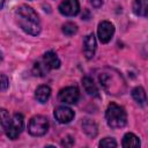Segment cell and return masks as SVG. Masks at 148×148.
<instances>
[{
	"label": "cell",
	"instance_id": "1",
	"mask_svg": "<svg viewBox=\"0 0 148 148\" xmlns=\"http://www.w3.org/2000/svg\"><path fill=\"white\" fill-rule=\"evenodd\" d=\"M18 25L29 35L37 36L40 32V21L37 13L28 5H21L15 10Z\"/></svg>",
	"mask_w": 148,
	"mask_h": 148
},
{
	"label": "cell",
	"instance_id": "2",
	"mask_svg": "<svg viewBox=\"0 0 148 148\" xmlns=\"http://www.w3.org/2000/svg\"><path fill=\"white\" fill-rule=\"evenodd\" d=\"M105 118L106 123L111 128H121L127 123V114L123 106L110 103L108 105V109L105 111Z\"/></svg>",
	"mask_w": 148,
	"mask_h": 148
},
{
	"label": "cell",
	"instance_id": "3",
	"mask_svg": "<svg viewBox=\"0 0 148 148\" xmlns=\"http://www.w3.org/2000/svg\"><path fill=\"white\" fill-rule=\"evenodd\" d=\"M49 130V121L44 116H35L30 119L28 131L34 136H42Z\"/></svg>",
	"mask_w": 148,
	"mask_h": 148
},
{
	"label": "cell",
	"instance_id": "4",
	"mask_svg": "<svg viewBox=\"0 0 148 148\" xmlns=\"http://www.w3.org/2000/svg\"><path fill=\"white\" fill-rule=\"evenodd\" d=\"M23 125H24V119L23 116L21 113H15L13 116V118L9 120L7 127H6V134L9 139L15 140L18 138V135L21 134L22 130H23Z\"/></svg>",
	"mask_w": 148,
	"mask_h": 148
},
{
	"label": "cell",
	"instance_id": "5",
	"mask_svg": "<svg viewBox=\"0 0 148 148\" xmlns=\"http://www.w3.org/2000/svg\"><path fill=\"white\" fill-rule=\"evenodd\" d=\"M79 96H80V92H79V89L76 87H66L64 89H61L59 91V95H58V98L60 102L62 103H66V104H75L79 99Z\"/></svg>",
	"mask_w": 148,
	"mask_h": 148
},
{
	"label": "cell",
	"instance_id": "6",
	"mask_svg": "<svg viewBox=\"0 0 148 148\" xmlns=\"http://www.w3.org/2000/svg\"><path fill=\"white\" fill-rule=\"evenodd\" d=\"M97 34H98V38H99L101 43L105 44V43L110 42V39L112 38V36L114 34V27L109 21H102L98 24Z\"/></svg>",
	"mask_w": 148,
	"mask_h": 148
},
{
	"label": "cell",
	"instance_id": "7",
	"mask_svg": "<svg viewBox=\"0 0 148 148\" xmlns=\"http://www.w3.org/2000/svg\"><path fill=\"white\" fill-rule=\"evenodd\" d=\"M80 10L77 0H64L59 5V12L65 16H75Z\"/></svg>",
	"mask_w": 148,
	"mask_h": 148
},
{
	"label": "cell",
	"instance_id": "8",
	"mask_svg": "<svg viewBox=\"0 0 148 148\" xmlns=\"http://www.w3.org/2000/svg\"><path fill=\"white\" fill-rule=\"evenodd\" d=\"M54 118L60 124H67L74 118V111L68 106H58L54 110Z\"/></svg>",
	"mask_w": 148,
	"mask_h": 148
},
{
	"label": "cell",
	"instance_id": "9",
	"mask_svg": "<svg viewBox=\"0 0 148 148\" xmlns=\"http://www.w3.org/2000/svg\"><path fill=\"white\" fill-rule=\"evenodd\" d=\"M96 51V38L94 34H88L83 39V52L87 59H91Z\"/></svg>",
	"mask_w": 148,
	"mask_h": 148
},
{
	"label": "cell",
	"instance_id": "10",
	"mask_svg": "<svg viewBox=\"0 0 148 148\" xmlns=\"http://www.w3.org/2000/svg\"><path fill=\"white\" fill-rule=\"evenodd\" d=\"M42 61L44 62V65L49 69H56V68H59V66H60V60H59L58 56L52 51L46 52L43 56V60Z\"/></svg>",
	"mask_w": 148,
	"mask_h": 148
},
{
	"label": "cell",
	"instance_id": "11",
	"mask_svg": "<svg viewBox=\"0 0 148 148\" xmlns=\"http://www.w3.org/2000/svg\"><path fill=\"white\" fill-rule=\"evenodd\" d=\"M133 12L138 16H147L148 13V0H134L133 2Z\"/></svg>",
	"mask_w": 148,
	"mask_h": 148
},
{
	"label": "cell",
	"instance_id": "12",
	"mask_svg": "<svg viewBox=\"0 0 148 148\" xmlns=\"http://www.w3.org/2000/svg\"><path fill=\"white\" fill-rule=\"evenodd\" d=\"M82 128L89 138H95L97 135V125L91 119H84L82 123Z\"/></svg>",
	"mask_w": 148,
	"mask_h": 148
},
{
	"label": "cell",
	"instance_id": "13",
	"mask_svg": "<svg viewBox=\"0 0 148 148\" xmlns=\"http://www.w3.org/2000/svg\"><path fill=\"white\" fill-rule=\"evenodd\" d=\"M50 95H51V89H50L49 86H39L36 89V92H35L36 99L40 103H45L49 99Z\"/></svg>",
	"mask_w": 148,
	"mask_h": 148
},
{
	"label": "cell",
	"instance_id": "14",
	"mask_svg": "<svg viewBox=\"0 0 148 148\" xmlns=\"http://www.w3.org/2000/svg\"><path fill=\"white\" fill-rule=\"evenodd\" d=\"M82 84H83V88H84V90L88 95H91V96H97L98 95V89H97V87L94 83L91 77L84 76L82 79Z\"/></svg>",
	"mask_w": 148,
	"mask_h": 148
},
{
	"label": "cell",
	"instance_id": "15",
	"mask_svg": "<svg viewBox=\"0 0 148 148\" xmlns=\"http://www.w3.org/2000/svg\"><path fill=\"white\" fill-rule=\"evenodd\" d=\"M123 147L131 148V147H140L139 138L133 133H126L123 138Z\"/></svg>",
	"mask_w": 148,
	"mask_h": 148
},
{
	"label": "cell",
	"instance_id": "16",
	"mask_svg": "<svg viewBox=\"0 0 148 148\" xmlns=\"http://www.w3.org/2000/svg\"><path fill=\"white\" fill-rule=\"evenodd\" d=\"M132 97H133V99L138 104L143 105L146 103V92H145V89L142 87H135L132 90Z\"/></svg>",
	"mask_w": 148,
	"mask_h": 148
},
{
	"label": "cell",
	"instance_id": "17",
	"mask_svg": "<svg viewBox=\"0 0 148 148\" xmlns=\"http://www.w3.org/2000/svg\"><path fill=\"white\" fill-rule=\"evenodd\" d=\"M9 113L6 109H0V133L6 131V127L9 123Z\"/></svg>",
	"mask_w": 148,
	"mask_h": 148
},
{
	"label": "cell",
	"instance_id": "18",
	"mask_svg": "<svg viewBox=\"0 0 148 148\" xmlns=\"http://www.w3.org/2000/svg\"><path fill=\"white\" fill-rule=\"evenodd\" d=\"M49 68L44 65L43 61H39V62H36L35 66H34V74L37 75V76H44L46 73H47Z\"/></svg>",
	"mask_w": 148,
	"mask_h": 148
},
{
	"label": "cell",
	"instance_id": "19",
	"mask_svg": "<svg viewBox=\"0 0 148 148\" xmlns=\"http://www.w3.org/2000/svg\"><path fill=\"white\" fill-rule=\"evenodd\" d=\"M76 31H77V27L73 22H67L62 25V32L66 36H73L74 34H76Z\"/></svg>",
	"mask_w": 148,
	"mask_h": 148
},
{
	"label": "cell",
	"instance_id": "20",
	"mask_svg": "<svg viewBox=\"0 0 148 148\" xmlns=\"http://www.w3.org/2000/svg\"><path fill=\"white\" fill-rule=\"evenodd\" d=\"M99 147H105V148H111V147H117V142L112 138H104L99 142Z\"/></svg>",
	"mask_w": 148,
	"mask_h": 148
},
{
	"label": "cell",
	"instance_id": "21",
	"mask_svg": "<svg viewBox=\"0 0 148 148\" xmlns=\"http://www.w3.org/2000/svg\"><path fill=\"white\" fill-rule=\"evenodd\" d=\"M8 86H9L8 77H7L5 74H1V73H0V91H5V90H7Z\"/></svg>",
	"mask_w": 148,
	"mask_h": 148
},
{
	"label": "cell",
	"instance_id": "22",
	"mask_svg": "<svg viewBox=\"0 0 148 148\" xmlns=\"http://www.w3.org/2000/svg\"><path fill=\"white\" fill-rule=\"evenodd\" d=\"M90 2H91V5H92L94 7L98 8V7H101V6H102L103 0H90Z\"/></svg>",
	"mask_w": 148,
	"mask_h": 148
},
{
	"label": "cell",
	"instance_id": "23",
	"mask_svg": "<svg viewBox=\"0 0 148 148\" xmlns=\"http://www.w3.org/2000/svg\"><path fill=\"white\" fill-rule=\"evenodd\" d=\"M3 5H5V0H0V9L3 7Z\"/></svg>",
	"mask_w": 148,
	"mask_h": 148
},
{
	"label": "cell",
	"instance_id": "24",
	"mask_svg": "<svg viewBox=\"0 0 148 148\" xmlns=\"http://www.w3.org/2000/svg\"><path fill=\"white\" fill-rule=\"evenodd\" d=\"M2 58H3V56H2V52L0 51V62L2 61Z\"/></svg>",
	"mask_w": 148,
	"mask_h": 148
}]
</instances>
